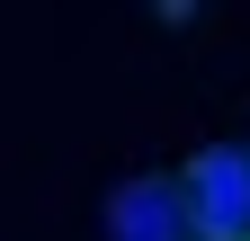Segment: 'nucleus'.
<instances>
[{
  "label": "nucleus",
  "instance_id": "f257e3e1",
  "mask_svg": "<svg viewBox=\"0 0 250 241\" xmlns=\"http://www.w3.org/2000/svg\"><path fill=\"white\" fill-rule=\"evenodd\" d=\"M179 197L197 241H250V143H206L179 170Z\"/></svg>",
  "mask_w": 250,
  "mask_h": 241
},
{
  "label": "nucleus",
  "instance_id": "f03ea898",
  "mask_svg": "<svg viewBox=\"0 0 250 241\" xmlns=\"http://www.w3.org/2000/svg\"><path fill=\"white\" fill-rule=\"evenodd\" d=\"M107 241H197V232H188L179 179H161V170L116 179V197H107Z\"/></svg>",
  "mask_w": 250,
  "mask_h": 241
}]
</instances>
